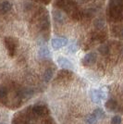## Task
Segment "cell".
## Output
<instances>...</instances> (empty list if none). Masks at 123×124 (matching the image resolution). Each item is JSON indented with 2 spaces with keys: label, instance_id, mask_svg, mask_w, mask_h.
I'll use <instances>...</instances> for the list:
<instances>
[{
  "label": "cell",
  "instance_id": "cell-14",
  "mask_svg": "<svg viewBox=\"0 0 123 124\" xmlns=\"http://www.w3.org/2000/svg\"><path fill=\"white\" fill-rule=\"evenodd\" d=\"M120 36L123 37V30H122V31H121V32H120Z\"/></svg>",
  "mask_w": 123,
  "mask_h": 124
},
{
  "label": "cell",
  "instance_id": "cell-3",
  "mask_svg": "<svg viewBox=\"0 0 123 124\" xmlns=\"http://www.w3.org/2000/svg\"><path fill=\"white\" fill-rule=\"evenodd\" d=\"M5 44H6V47L8 49V51L9 53L10 56H14L16 51V42L14 41V39H12L11 37H7L5 39Z\"/></svg>",
  "mask_w": 123,
  "mask_h": 124
},
{
  "label": "cell",
  "instance_id": "cell-4",
  "mask_svg": "<svg viewBox=\"0 0 123 124\" xmlns=\"http://www.w3.org/2000/svg\"><path fill=\"white\" fill-rule=\"evenodd\" d=\"M52 44V46L54 49H59V48H61L62 46H66L68 44V39L67 38H64V37H62V38H54L51 42Z\"/></svg>",
  "mask_w": 123,
  "mask_h": 124
},
{
  "label": "cell",
  "instance_id": "cell-6",
  "mask_svg": "<svg viewBox=\"0 0 123 124\" xmlns=\"http://www.w3.org/2000/svg\"><path fill=\"white\" fill-rule=\"evenodd\" d=\"M11 8H12V6H11V4L8 1H4L0 5V12L3 13V14L7 13V12H8V11L10 10Z\"/></svg>",
  "mask_w": 123,
  "mask_h": 124
},
{
  "label": "cell",
  "instance_id": "cell-9",
  "mask_svg": "<svg viewBox=\"0 0 123 124\" xmlns=\"http://www.w3.org/2000/svg\"><path fill=\"white\" fill-rule=\"evenodd\" d=\"M52 77H53V71H52V70H46L45 74H44V80L46 82H49L52 79Z\"/></svg>",
  "mask_w": 123,
  "mask_h": 124
},
{
  "label": "cell",
  "instance_id": "cell-7",
  "mask_svg": "<svg viewBox=\"0 0 123 124\" xmlns=\"http://www.w3.org/2000/svg\"><path fill=\"white\" fill-rule=\"evenodd\" d=\"M38 57L40 58H46V57H50V52L46 47H42L38 52Z\"/></svg>",
  "mask_w": 123,
  "mask_h": 124
},
{
  "label": "cell",
  "instance_id": "cell-2",
  "mask_svg": "<svg viewBox=\"0 0 123 124\" xmlns=\"http://www.w3.org/2000/svg\"><path fill=\"white\" fill-rule=\"evenodd\" d=\"M96 57H97V55H96V53H88L86 54L84 57L82 58V64L84 65V66H92V64H94L95 61H96Z\"/></svg>",
  "mask_w": 123,
  "mask_h": 124
},
{
  "label": "cell",
  "instance_id": "cell-12",
  "mask_svg": "<svg viewBox=\"0 0 123 124\" xmlns=\"http://www.w3.org/2000/svg\"><path fill=\"white\" fill-rule=\"evenodd\" d=\"M111 123L112 124H120L121 123V118L119 116H115L111 119Z\"/></svg>",
  "mask_w": 123,
  "mask_h": 124
},
{
  "label": "cell",
  "instance_id": "cell-1",
  "mask_svg": "<svg viewBox=\"0 0 123 124\" xmlns=\"http://www.w3.org/2000/svg\"><path fill=\"white\" fill-rule=\"evenodd\" d=\"M90 96L93 103L99 104L103 100V98L106 96V93L103 92L102 90H98V89H92L90 92Z\"/></svg>",
  "mask_w": 123,
  "mask_h": 124
},
{
  "label": "cell",
  "instance_id": "cell-11",
  "mask_svg": "<svg viewBox=\"0 0 123 124\" xmlns=\"http://www.w3.org/2000/svg\"><path fill=\"white\" fill-rule=\"evenodd\" d=\"M99 51L102 55H107L108 53V47L107 46H105V45H103V46L99 47Z\"/></svg>",
  "mask_w": 123,
  "mask_h": 124
},
{
  "label": "cell",
  "instance_id": "cell-13",
  "mask_svg": "<svg viewBox=\"0 0 123 124\" xmlns=\"http://www.w3.org/2000/svg\"><path fill=\"white\" fill-rule=\"evenodd\" d=\"M77 49H78V46L75 43L71 44V45L69 46V51L70 52V53H75V52L77 51Z\"/></svg>",
  "mask_w": 123,
  "mask_h": 124
},
{
  "label": "cell",
  "instance_id": "cell-8",
  "mask_svg": "<svg viewBox=\"0 0 123 124\" xmlns=\"http://www.w3.org/2000/svg\"><path fill=\"white\" fill-rule=\"evenodd\" d=\"M106 108L110 111H114L117 108V102L114 99H109L106 104Z\"/></svg>",
  "mask_w": 123,
  "mask_h": 124
},
{
  "label": "cell",
  "instance_id": "cell-5",
  "mask_svg": "<svg viewBox=\"0 0 123 124\" xmlns=\"http://www.w3.org/2000/svg\"><path fill=\"white\" fill-rule=\"evenodd\" d=\"M57 63H58V65L60 67L64 68V69H71L73 67V64L69 59H67L66 57H58Z\"/></svg>",
  "mask_w": 123,
  "mask_h": 124
},
{
  "label": "cell",
  "instance_id": "cell-10",
  "mask_svg": "<svg viewBox=\"0 0 123 124\" xmlns=\"http://www.w3.org/2000/svg\"><path fill=\"white\" fill-rule=\"evenodd\" d=\"M55 20L58 22L62 23V21H64V15L62 14L60 11H56V14H55Z\"/></svg>",
  "mask_w": 123,
  "mask_h": 124
}]
</instances>
